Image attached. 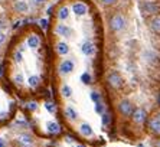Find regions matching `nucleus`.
<instances>
[{
	"label": "nucleus",
	"mask_w": 160,
	"mask_h": 147,
	"mask_svg": "<svg viewBox=\"0 0 160 147\" xmlns=\"http://www.w3.org/2000/svg\"><path fill=\"white\" fill-rule=\"evenodd\" d=\"M157 147H160V141H159V143H157Z\"/></svg>",
	"instance_id": "obj_36"
},
{
	"label": "nucleus",
	"mask_w": 160,
	"mask_h": 147,
	"mask_svg": "<svg viewBox=\"0 0 160 147\" xmlns=\"http://www.w3.org/2000/svg\"><path fill=\"white\" fill-rule=\"evenodd\" d=\"M15 9L18 12H20V13H25V12L28 10V4L25 3V2H16V3H15Z\"/></svg>",
	"instance_id": "obj_19"
},
{
	"label": "nucleus",
	"mask_w": 160,
	"mask_h": 147,
	"mask_svg": "<svg viewBox=\"0 0 160 147\" xmlns=\"http://www.w3.org/2000/svg\"><path fill=\"white\" fill-rule=\"evenodd\" d=\"M81 81L84 82V84H87V85H88L89 82H91V75H89L88 72H84V74H82V75H81Z\"/></svg>",
	"instance_id": "obj_22"
},
{
	"label": "nucleus",
	"mask_w": 160,
	"mask_h": 147,
	"mask_svg": "<svg viewBox=\"0 0 160 147\" xmlns=\"http://www.w3.org/2000/svg\"><path fill=\"white\" fill-rule=\"evenodd\" d=\"M110 28H111L112 32H120L126 28V19H124L123 15H114L110 20Z\"/></svg>",
	"instance_id": "obj_1"
},
{
	"label": "nucleus",
	"mask_w": 160,
	"mask_h": 147,
	"mask_svg": "<svg viewBox=\"0 0 160 147\" xmlns=\"http://www.w3.org/2000/svg\"><path fill=\"white\" fill-rule=\"evenodd\" d=\"M79 133H81L82 136L89 137V136H92V129H91V125L89 124L84 123V124H81V127H79Z\"/></svg>",
	"instance_id": "obj_12"
},
{
	"label": "nucleus",
	"mask_w": 160,
	"mask_h": 147,
	"mask_svg": "<svg viewBox=\"0 0 160 147\" xmlns=\"http://www.w3.org/2000/svg\"><path fill=\"white\" fill-rule=\"evenodd\" d=\"M56 51H58L59 55H67L68 52H69V46L65 42H59V43L56 45Z\"/></svg>",
	"instance_id": "obj_15"
},
{
	"label": "nucleus",
	"mask_w": 160,
	"mask_h": 147,
	"mask_svg": "<svg viewBox=\"0 0 160 147\" xmlns=\"http://www.w3.org/2000/svg\"><path fill=\"white\" fill-rule=\"evenodd\" d=\"M41 26H42V29H46V28H48V20H46V19H42Z\"/></svg>",
	"instance_id": "obj_31"
},
{
	"label": "nucleus",
	"mask_w": 160,
	"mask_h": 147,
	"mask_svg": "<svg viewBox=\"0 0 160 147\" xmlns=\"http://www.w3.org/2000/svg\"><path fill=\"white\" fill-rule=\"evenodd\" d=\"M95 111H97L98 114H104V105H102V103H95Z\"/></svg>",
	"instance_id": "obj_23"
},
{
	"label": "nucleus",
	"mask_w": 160,
	"mask_h": 147,
	"mask_svg": "<svg viewBox=\"0 0 160 147\" xmlns=\"http://www.w3.org/2000/svg\"><path fill=\"white\" fill-rule=\"evenodd\" d=\"M13 59H15V62H22L23 61V56L20 52H15V55H13Z\"/></svg>",
	"instance_id": "obj_26"
},
{
	"label": "nucleus",
	"mask_w": 160,
	"mask_h": 147,
	"mask_svg": "<svg viewBox=\"0 0 160 147\" xmlns=\"http://www.w3.org/2000/svg\"><path fill=\"white\" fill-rule=\"evenodd\" d=\"M81 51H82V53H84V55L91 56V55L94 53V52H95V46H94L92 42H85V43L82 45Z\"/></svg>",
	"instance_id": "obj_8"
},
{
	"label": "nucleus",
	"mask_w": 160,
	"mask_h": 147,
	"mask_svg": "<svg viewBox=\"0 0 160 147\" xmlns=\"http://www.w3.org/2000/svg\"><path fill=\"white\" fill-rule=\"evenodd\" d=\"M117 0H101V3L105 4V6H110V4H114Z\"/></svg>",
	"instance_id": "obj_30"
},
{
	"label": "nucleus",
	"mask_w": 160,
	"mask_h": 147,
	"mask_svg": "<svg viewBox=\"0 0 160 147\" xmlns=\"http://www.w3.org/2000/svg\"><path fill=\"white\" fill-rule=\"evenodd\" d=\"M41 82V78L38 77V75H30L29 79H28V84H29L30 88H36L38 85Z\"/></svg>",
	"instance_id": "obj_17"
},
{
	"label": "nucleus",
	"mask_w": 160,
	"mask_h": 147,
	"mask_svg": "<svg viewBox=\"0 0 160 147\" xmlns=\"http://www.w3.org/2000/svg\"><path fill=\"white\" fill-rule=\"evenodd\" d=\"M146 117H147V114H146V111L143 110V108H137V110H134L133 113V120L137 124H142V123L146 121Z\"/></svg>",
	"instance_id": "obj_5"
},
{
	"label": "nucleus",
	"mask_w": 160,
	"mask_h": 147,
	"mask_svg": "<svg viewBox=\"0 0 160 147\" xmlns=\"http://www.w3.org/2000/svg\"><path fill=\"white\" fill-rule=\"evenodd\" d=\"M13 81H15V84H16V85H22V84H23V75H22V74L16 75Z\"/></svg>",
	"instance_id": "obj_25"
},
{
	"label": "nucleus",
	"mask_w": 160,
	"mask_h": 147,
	"mask_svg": "<svg viewBox=\"0 0 160 147\" xmlns=\"http://www.w3.org/2000/svg\"><path fill=\"white\" fill-rule=\"evenodd\" d=\"M45 108H46V110H48L51 114H52L53 111H55V105H53L52 103H46V104H45Z\"/></svg>",
	"instance_id": "obj_27"
},
{
	"label": "nucleus",
	"mask_w": 160,
	"mask_h": 147,
	"mask_svg": "<svg viewBox=\"0 0 160 147\" xmlns=\"http://www.w3.org/2000/svg\"><path fill=\"white\" fill-rule=\"evenodd\" d=\"M74 71V62L69 61V59H65L62 61L59 65V74L61 75H68V74H71Z\"/></svg>",
	"instance_id": "obj_4"
},
{
	"label": "nucleus",
	"mask_w": 160,
	"mask_h": 147,
	"mask_svg": "<svg viewBox=\"0 0 160 147\" xmlns=\"http://www.w3.org/2000/svg\"><path fill=\"white\" fill-rule=\"evenodd\" d=\"M0 147H6V143H4V140L0 137Z\"/></svg>",
	"instance_id": "obj_33"
},
{
	"label": "nucleus",
	"mask_w": 160,
	"mask_h": 147,
	"mask_svg": "<svg viewBox=\"0 0 160 147\" xmlns=\"http://www.w3.org/2000/svg\"><path fill=\"white\" fill-rule=\"evenodd\" d=\"M28 108H29L30 111H35L38 108V104L36 103H29V104H28Z\"/></svg>",
	"instance_id": "obj_29"
},
{
	"label": "nucleus",
	"mask_w": 160,
	"mask_h": 147,
	"mask_svg": "<svg viewBox=\"0 0 160 147\" xmlns=\"http://www.w3.org/2000/svg\"><path fill=\"white\" fill-rule=\"evenodd\" d=\"M77 147H85V146H82V144H78V146H77Z\"/></svg>",
	"instance_id": "obj_35"
},
{
	"label": "nucleus",
	"mask_w": 160,
	"mask_h": 147,
	"mask_svg": "<svg viewBox=\"0 0 160 147\" xmlns=\"http://www.w3.org/2000/svg\"><path fill=\"white\" fill-rule=\"evenodd\" d=\"M18 143L22 147H30L33 144V140H32V137H30L29 134H19Z\"/></svg>",
	"instance_id": "obj_6"
},
{
	"label": "nucleus",
	"mask_w": 160,
	"mask_h": 147,
	"mask_svg": "<svg viewBox=\"0 0 160 147\" xmlns=\"http://www.w3.org/2000/svg\"><path fill=\"white\" fill-rule=\"evenodd\" d=\"M149 127H150V130H152V131L160 133V120H159V118H153V120H150Z\"/></svg>",
	"instance_id": "obj_16"
},
{
	"label": "nucleus",
	"mask_w": 160,
	"mask_h": 147,
	"mask_svg": "<svg viewBox=\"0 0 160 147\" xmlns=\"http://www.w3.org/2000/svg\"><path fill=\"white\" fill-rule=\"evenodd\" d=\"M35 2H36V3H41V2H43V0H35Z\"/></svg>",
	"instance_id": "obj_34"
},
{
	"label": "nucleus",
	"mask_w": 160,
	"mask_h": 147,
	"mask_svg": "<svg viewBox=\"0 0 160 147\" xmlns=\"http://www.w3.org/2000/svg\"><path fill=\"white\" fill-rule=\"evenodd\" d=\"M61 92H62V95L65 97V98H69V97L72 95V88L69 87V85H63L62 87V89H61Z\"/></svg>",
	"instance_id": "obj_20"
},
{
	"label": "nucleus",
	"mask_w": 160,
	"mask_h": 147,
	"mask_svg": "<svg viewBox=\"0 0 160 147\" xmlns=\"http://www.w3.org/2000/svg\"><path fill=\"white\" fill-rule=\"evenodd\" d=\"M146 10L149 12V13H156V12H157V6L149 2V3H146Z\"/></svg>",
	"instance_id": "obj_21"
},
{
	"label": "nucleus",
	"mask_w": 160,
	"mask_h": 147,
	"mask_svg": "<svg viewBox=\"0 0 160 147\" xmlns=\"http://www.w3.org/2000/svg\"><path fill=\"white\" fill-rule=\"evenodd\" d=\"M65 115H67L71 121H74V120H77V118H78V113H77V111H75L71 105H68L67 108H65Z\"/></svg>",
	"instance_id": "obj_13"
},
{
	"label": "nucleus",
	"mask_w": 160,
	"mask_h": 147,
	"mask_svg": "<svg viewBox=\"0 0 160 147\" xmlns=\"http://www.w3.org/2000/svg\"><path fill=\"white\" fill-rule=\"evenodd\" d=\"M107 81H108V84L111 85L112 88H120V87H121V84H123V79H121V77H120V74L116 72V71L108 74Z\"/></svg>",
	"instance_id": "obj_2"
},
{
	"label": "nucleus",
	"mask_w": 160,
	"mask_h": 147,
	"mask_svg": "<svg viewBox=\"0 0 160 147\" xmlns=\"http://www.w3.org/2000/svg\"><path fill=\"white\" fill-rule=\"evenodd\" d=\"M118 110L120 113L123 115H133V104L130 101H127V99H123L121 103L118 104Z\"/></svg>",
	"instance_id": "obj_3"
},
{
	"label": "nucleus",
	"mask_w": 160,
	"mask_h": 147,
	"mask_svg": "<svg viewBox=\"0 0 160 147\" xmlns=\"http://www.w3.org/2000/svg\"><path fill=\"white\" fill-rule=\"evenodd\" d=\"M68 16H69V9L68 8H61L59 12H58V18H59L61 20H65V19H68Z\"/></svg>",
	"instance_id": "obj_18"
},
{
	"label": "nucleus",
	"mask_w": 160,
	"mask_h": 147,
	"mask_svg": "<svg viewBox=\"0 0 160 147\" xmlns=\"http://www.w3.org/2000/svg\"><path fill=\"white\" fill-rule=\"evenodd\" d=\"M108 123H110V115H108V114H105V113H104V114H102V124H104V125H107Z\"/></svg>",
	"instance_id": "obj_28"
},
{
	"label": "nucleus",
	"mask_w": 160,
	"mask_h": 147,
	"mask_svg": "<svg viewBox=\"0 0 160 147\" xmlns=\"http://www.w3.org/2000/svg\"><path fill=\"white\" fill-rule=\"evenodd\" d=\"M46 130H48V133H51V134H58V133L61 131V127L58 123L49 121V123H46Z\"/></svg>",
	"instance_id": "obj_10"
},
{
	"label": "nucleus",
	"mask_w": 160,
	"mask_h": 147,
	"mask_svg": "<svg viewBox=\"0 0 160 147\" xmlns=\"http://www.w3.org/2000/svg\"><path fill=\"white\" fill-rule=\"evenodd\" d=\"M28 46L30 49H38V46H39V38L36 35H30L28 38Z\"/></svg>",
	"instance_id": "obj_11"
},
{
	"label": "nucleus",
	"mask_w": 160,
	"mask_h": 147,
	"mask_svg": "<svg viewBox=\"0 0 160 147\" xmlns=\"http://www.w3.org/2000/svg\"><path fill=\"white\" fill-rule=\"evenodd\" d=\"M72 10L77 16H84L87 13V6L84 3H75L72 6Z\"/></svg>",
	"instance_id": "obj_9"
},
{
	"label": "nucleus",
	"mask_w": 160,
	"mask_h": 147,
	"mask_svg": "<svg viewBox=\"0 0 160 147\" xmlns=\"http://www.w3.org/2000/svg\"><path fill=\"white\" fill-rule=\"evenodd\" d=\"M150 28H152L153 32L160 33V16H154L150 22Z\"/></svg>",
	"instance_id": "obj_14"
},
{
	"label": "nucleus",
	"mask_w": 160,
	"mask_h": 147,
	"mask_svg": "<svg viewBox=\"0 0 160 147\" xmlns=\"http://www.w3.org/2000/svg\"><path fill=\"white\" fill-rule=\"evenodd\" d=\"M91 99H92L94 103H100L101 101V95L98 92H91Z\"/></svg>",
	"instance_id": "obj_24"
},
{
	"label": "nucleus",
	"mask_w": 160,
	"mask_h": 147,
	"mask_svg": "<svg viewBox=\"0 0 160 147\" xmlns=\"http://www.w3.org/2000/svg\"><path fill=\"white\" fill-rule=\"evenodd\" d=\"M4 39H6V36H4V33L2 32V30H0V45H2V43L4 42Z\"/></svg>",
	"instance_id": "obj_32"
},
{
	"label": "nucleus",
	"mask_w": 160,
	"mask_h": 147,
	"mask_svg": "<svg viewBox=\"0 0 160 147\" xmlns=\"http://www.w3.org/2000/svg\"><path fill=\"white\" fill-rule=\"evenodd\" d=\"M56 33H58V35H61V36L68 38V36H71L72 30H71V28H69V26H67V25H58V26H56Z\"/></svg>",
	"instance_id": "obj_7"
}]
</instances>
